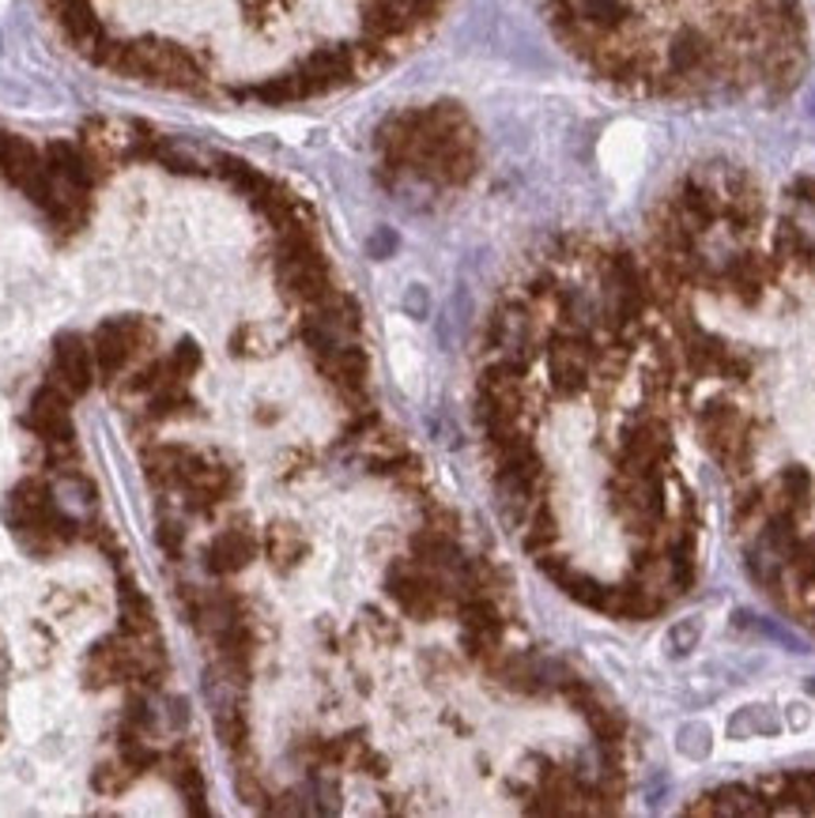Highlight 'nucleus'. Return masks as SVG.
Returning a JSON list of instances; mask_svg holds the SVG:
<instances>
[{"instance_id":"nucleus-1","label":"nucleus","mask_w":815,"mask_h":818,"mask_svg":"<svg viewBox=\"0 0 815 818\" xmlns=\"http://www.w3.org/2000/svg\"><path fill=\"white\" fill-rule=\"evenodd\" d=\"M386 163L431 185H461L475 170V140L457 106L401 114L381 129Z\"/></svg>"},{"instance_id":"nucleus-2","label":"nucleus","mask_w":815,"mask_h":818,"mask_svg":"<svg viewBox=\"0 0 815 818\" xmlns=\"http://www.w3.org/2000/svg\"><path fill=\"white\" fill-rule=\"evenodd\" d=\"M49 4H57V0H49ZM306 4H325V0H242V23L250 34H272L295 23V12ZM336 4L359 31V38L367 42L374 61H386L423 23L435 20L446 0H336Z\"/></svg>"},{"instance_id":"nucleus-3","label":"nucleus","mask_w":815,"mask_h":818,"mask_svg":"<svg viewBox=\"0 0 815 818\" xmlns=\"http://www.w3.org/2000/svg\"><path fill=\"white\" fill-rule=\"evenodd\" d=\"M151 329L144 325V318H110L102 321L91 336V352H95V366L102 378H117V373L129 366L136 355L144 352Z\"/></svg>"},{"instance_id":"nucleus-4","label":"nucleus","mask_w":815,"mask_h":818,"mask_svg":"<svg viewBox=\"0 0 815 818\" xmlns=\"http://www.w3.org/2000/svg\"><path fill=\"white\" fill-rule=\"evenodd\" d=\"M95 352H91V339H83L80 332H61L54 339V381L68 389L72 396L88 393L95 385Z\"/></svg>"},{"instance_id":"nucleus-5","label":"nucleus","mask_w":815,"mask_h":818,"mask_svg":"<svg viewBox=\"0 0 815 818\" xmlns=\"http://www.w3.org/2000/svg\"><path fill=\"white\" fill-rule=\"evenodd\" d=\"M68 400H72V393L57 385V381H49V385H42L38 393H34L31 412H27V426H31L34 434H38L42 441L68 438V434H72V419H68Z\"/></svg>"},{"instance_id":"nucleus-6","label":"nucleus","mask_w":815,"mask_h":818,"mask_svg":"<svg viewBox=\"0 0 815 818\" xmlns=\"http://www.w3.org/2000/svg\"><path fill=\"white\" fill-rule=\"evenodd\" d=\"M257 535L250 532V528H227V532H219L216 540L208 543V569L211 574H238V569H245L253 558H257Z\"/></svg>"},{"instance_id":"nucleus-7","label":"nucleus","mask_w":815,"mask_h":818,"mask_svg":"<svg viewBox=\"0 0 815 818\" xmlns=\"http://www.w3.org/2000/svg\"><path fill=\"white\" fill-rule=\"evenodd\" d=\"M193 407V393H190V381H177L167 378L163 385L151 393L148 415L151 419H174V415H185Z\"/></svg>"},{"instance_id":"nucleus-8","label":"nucleus","mask_w":815,"mask_h":818,"mask_svg":"<svg viewBox=\"0 0 815 818\" xmlns=\"http://www.w3.org/2000/svg\"><path fill=\"white\" fill-rule=\"evenodd\" d=\"M170 777L182 788L185 807H190L193 815H200L204 811V773L197 770V762H193V758H174V762H170Z\"/></svg>"},{"instance_id":"nucleus-9","label":"nucleus","mask_w":815,"mask_h":818,"mask_svg":"<svg viewBox=\"0 0 815 818\" xmlns=\"http://www.w3.org/2000/svg\"><path fill=\"white\" fill-rule=\"evenodd\" d=\"M302 551H306V543L295 532H287V528H272L268 540H265V555L276 562L279 569H291Z\"/></svg>"},{"instance_id":"nucleus-10","label":"nucleus","mask_w":815,"mask_h":818,"mask_svg":"<svg viewBox=\"0 0 815 818\" xmlns=\"http://www.w3.org/2000/svg\"><path fill=\"white\" fill-rule=\"evenodd\" d=\"M136 781V770L129 762H117V765H99L95 777H91V785H95L99 792H106V796H114V792H125Z\"/></svg>"},{"instance_id":"nucleus-11","label":"nucleus","mask_w":815,"mask_h":818,"mask_svg":"<svg viewBox=\"0 0 815 818\" xmlns=\"http://www.w3.org/2000/svg\"><path fill=\"white\" fill-rule=\"evenodd\" d=\"M197 366H200L197 347H193V344H182V347H174V355H170V362H167V378L190 381L193 373H197Z\"/></svg>"},{"instance_id":"nucleus-12","label":"nucleus","mask_w":815,"mask_h":818,"mask_svg":"<svg viewBox=\"0 0 815 818\" xmlns=\"http://www.w3.org/2000/svg\"><path fill=\"white\" fill-rule=\"evenodd\" d=\"M182 540H185V532H182V525L177 521H159V543H163V551L167 555H177L182 551Z\"/></svg>"},{"instance_id":"nucleus-13","label":"nucleus","mask_w":815,"mask_h":818,"mask_svg":"<svg viewBox=\"0 0 815 818\" xmlns=\"http://www.w3.org/2000/svg\"><path fill=\"white\" fill-rule=\"evenodd\" d=\"M0 136H4V129H0Z\"/></svg>"}]
</instances>
